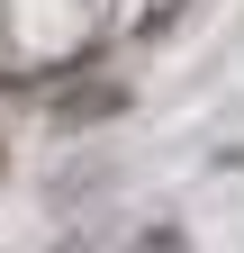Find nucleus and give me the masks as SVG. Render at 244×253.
<instances>
[{
	"instance_id": "2",
	"label": "nucleus",
	"mask_w": 244,
	"mask_h": 253,
	"mask_svg": "<svg viewBox=\"0 0 244 253\" xmlns=\"http://www.w3.org/2000/svg\"><path fill=\"white\" fill-rule=\"evenodd\" d=\"M136 253H181V235H172V226H154V235H136Z\"/></svg>"
},
{
	"instance_id": "1",
	"label": "nucleus",
	"mask_w": 244,
	"mask_h": 253,
	"mask_svg": "<svg viewBox=\"0 0 244 253\" xmlns=\"http://www.w3.org/2000/svg\"><path fill=\"white\" fill-rule=\"evenodd\" d=\"M127 109H136L127 82H90V90H64L54 100V126H100V118H127Z\"/></svg>"
}]
</instances>
